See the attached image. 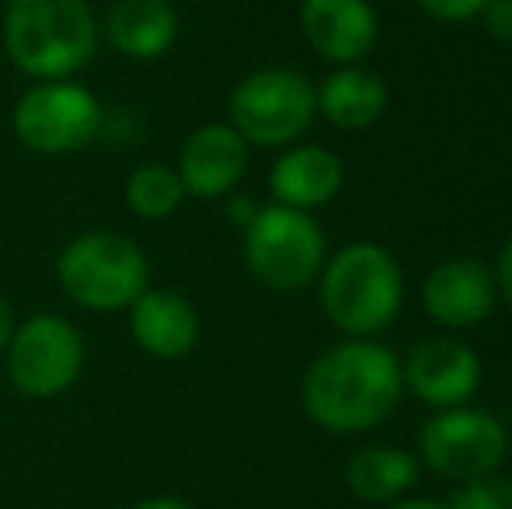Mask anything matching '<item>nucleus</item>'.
<instances>
[{"label":"nucleus","mask_w":512,"mask_h":509,"mask_svg":"<svg viewBox=\"0 0 512 509\" xmlns=\"http://www.w3.org/2000/svg\"><path fill=\"white\" fill-rule=\"evenodd\" d=\"M495 276L485 262L450 258L422 283V307L443 328H474L495 311Z\"/></svg>","instance_id":"12"},{"label":"nucleus","mask_w":512,"mask_h":509,"mask_svg":"<svg viewBox=\"0 0 512 509\" xmlns=\"http://www.w3.org/2000/svg\"><path fill=\"white\" fill-rule=\"evenodd\" d=\"M422 478V461L401 447H363L349 461L345 482L363 503H398Z\"/></svg>","instance_id":"18"},{"label":"nucleus","mask_w":512,"mask_h":509,"mask_svg":"<svg viewBox=\"0 0 512 509\" xmlns=\"http://www.w3.org/2000/svg\"><path fill=\"white\" fill-rule=\"evenodd\" d=\"M178 28L171 0H115L102 21L108 46L126 60H161L175 46Z\"/></svg>","instance_id":"16"},{"label":"nucleus","mask_w":512,"mask_h":509,"mask_svg":"<svg viewBox=\"0 0 512 509\" xmlns=\"http://www.w3.org/2000/svg\"><path fill=\"white\" fill-rule=\"evenodd\" d=\"M495 290L506 297V304H512V238L502 245V252H499V262H495Z\"/></svg>","instance_id":"24"},{"label":"nucleus","mask_w":512,"mask_h":509,"mask_svg":"<svg viewBox=\"0 0 512 509\" xmlns=\"http://www.w3.org/2000/svg\"><path fill=\"white\" fill-rule=\"evenodd\" d=\"M14 136L32 154H74L102 133L105 112L95 91L74 81H35L14 105Z\"/></svg>","instance_id":"8"},{"label":"nucleus","mask_w":512,"mask_h":509,"mask_svg":"<svg viewBox=\"0 0 512 509\" xmlns=\"http://www.w3.org/2000/svg\"><path fill=\"white\" fill-rule=\"evenodd\" d=\"M405 394L401 360L391 346L349 339L321 353L304 374L300 401L314 426L328 433H366L391 419Z\"/></svg>","instance_id":"1"},{"label":"nucleus","mask_w":512,"mask_h":509,"mask_svg":"<svg viewBox=\"0 0 512 509\" xmlns=\"http://www.w3.org/2000/svg\"><path fill=\"white\" fill-rule=\"evenodd\" d=\"M300 28L317 56L356 67L377 46V11L370 0H304Z\"/></svg>","instance_id":"13"},{"label":"nucleus","mask_w":512,"mask_h":509,"mask_svg":"<svg viewBox=\"0 0 512 509\" xmlns=\"http://www.w3.org/2000/svg\"><path fill=\"white\" fill-rule=\"evenodd\" d=\"M7 381L21 398L53 401L77 384L84 370V339L63 314H32L18 321L7 342Z\"/></svg>","instance_id":"7"},{"label":"nucleus","mask_w":512,"mask_h":509,"mask_svg":"<svg viewBox=\"0 0 512 509\" xmlns=\"http://www.w3.org/2000/svg\"><path fill=\"white\" fill-rule=\"evenodd\" d=\"M405 387L429 408H460L478 394L481 384V360L471 346L450 335H432L422 339L401 363Z\"/></svg>","instance_id":"10"},{"label":"nucleus","mask_w":512,"mask_h":509,"mask_svg":"<svg viewBox=\"0 0 512 509\" xmlns=\"http://www.w3.org/2000/svg\"><path fill=\"white\" fill-rule=\"evenodd\" d=\"M418 447H422V461L436 475L471 482L481 475H495L509 450V436L492 412L460 405L432 415L422 426Z\"/></svg>","instance_id":"9"},{"label":"nucleus","mask_w":512,"mask_h":509,"mask_svg":"<svg viewBox=\"0 0 512 509\" xmlns=\"http://www.w3.org/2000/svg\"><path fill=\"white\" fill-rule=\"evenodd\" d=\"M488 35L502 46H512V0H488L485 11H481Z\"/></svg>","instance_id":"22"},{"label":"nucleus","mask_w":512,"mask_h":509,"mask_svg":"<svg viewBox=\"0 0 512 509\" xmlns=\"http://www.w3.org/2000/svg\"><path fill=\"white\" fill-rule=\"evenodd\" d=\"M182 199V178L168 164H140L126 182V206L140 220H168L182 206Z\"/></svg>","instance_id":"19"},{"label":"nucleus","mask_w":512,"mask_h":509,"mask_svg":"<svg viewBox=\"0 0 512 509\" xmlns=\"http://www.w3.org/2000/svg\"><path fill=\"white\" fill-rule=\"evenodd\" d=\"M446 509H512V482L499 475L460 482L446 499Z\"/></svg>","instance_id":"20"},{"label":"nucleus","mask_w":512,"mask_h":509,"mask_svg":"<svg viewBox=\"0 0 512 509\" xmlns=\"http://www.w3.org/2000/svg\"><path fill=\"white\" fill-rule=\"evenodd\" d=\"M98 25L88 0H7V60L32 81H70L98 49Z\"/></svg>","instance_id":"2"},{"label":"nucleus","mask_w":512,"mask_h":509,"mask_svg":"<svg viewBox=\"0 0 512 509\" xmlns=\"http://www.w3.org/2000/svg\"><path fill=\"white\" fill-rule=\"evenodd\" d=\"M230 126L248 147H290L317 116V91L300 70H251L230 91Z\"/></svg>","instance_id":"5"},{"label":"nucleus","mask_w":512,"mask_h":509,"mask_svg":"<svg viewBox=\"0 0 512 509\" xmlns=\"http://www.w3.org/2000/svg\"><path fill=\"white\" fill-rule=\"evenodd\" d=\"M14 328H18V321H14L11 304H7V300L0 297V353H4V349H7V342H11Z\"/></svg>","instance_id":"26"},{"label":"nucleus","mask_w":512,"mask_h":509,"mask_svg":"<svg viewBox=\"0 0 512 509\" xmlns=\"http://www.w3.org/2000/svg\"><path fill=\"white\" fill-rule=\"evenodd\" d=\"M129 335L154 360H182L199 346V314L178 290H143L129 307Z\"/></svg>","instance_id":"14"},{"label":"nucleus","mask_w":512,"mask_h":509,"mask_svg":"<svg viewBox=\"0 0 512 509\" xmlns=\"http://www.w3.org/2000/svg\"><path fill=\"white\" fill-rule=\"evenodd\" d=\"M429 18L446 21V25H460V21L481 18L488 0H415Z\"/></svg>","instance_id":"21"},{"label":"nucleus","mask_w":512,"mask_h":509,"mask_svg":"<svg viewBox=\"0 0 512 509\" xmlns=\"http://www.w3.org/2000/svg\"><path fill=\"white\" fill-rule=\"evenodd\" d=\"M244 262L272 290H304L324 269V231L304 210L258 206L255 220L244 227Z\"/></svg>","instance_id":"6"},{"label":"nucleus","mask_w":512,"mask_h":509,"mask_svg":"<svg viewBox=\"0 0 512 509\" xmlns=\"http://www.w3.org/2000/svg\"><path fill=\"white\" fill-rule=\"evenodd\" d=\"M345 168L338 154L317 143H300V147L286 150L276 164H272L269 189L279 206L290 210H317V206L331 203L342 192Z\"/></svg>","instance_id":"15"},{"label":"nucleus","mask_w":512,"mask_h":509,"mask_svg":"<svg viewBox=\"0 0 512 509\" xmlns=\"http://www.w3.org/2000/svg\"><path fill=\"white\" fill-rule=\"evenodd\" d=\"M248 143L230 123H206L189 133L178 154V178L185 196L223 199L237 189L248 171Z\"/></svg>","instance_id":"11"},{"label":"nucleus","mask_w":512,"mask_h":509,"mask_svg":"<svg viewBox=\"0 0 512 509\" xmlns=\"http://www.w3.org/2000/svg\"><path fill=\"white\" fill-rule=\"evenodd\" d=\"M405 279L387 248L373 241L345 245L321 276V307L328 321L349 339H373L401 311Z\"/></svg>","instance_id":"3"},{"label":"nucleus","mask_w":512,"mask_h":509,"mask_svg":"<svg viewBox=\"0 0 512 509\" xmlns=\"http://www.w3.org/2000/svg\"><path fill=\"white\" fill-rule=\"evenodd\" d=\"M387 509H446V506L429 503V499H398V503H391Z\"/></svg>","instance_id":"27"},{"label":"nucleus","mask_w":512,"mask_h":509,"mask_svg":"<svg viewBox=\"0 0 512 509\" xmlns=\"http://www.w3.org/2000/svg\"><path fill=\"white\" fill-rule=\"evenodd\" d=\"M317 91V112L338 129H370L387 109V88L363 67H342L324 77Z\"/></svg>","instance_id":"17"},{"label":"nucleus","mask_w":512,"mask_h":509,"mask_svg":"<svg viewBox=\"0 0 512 509\" xmlns=\"http://www.w3.org/2000/svg\"><path fill=\"white\" fill-rule=\"evenodd\" d=\"M129 509H199V506L189 503V499H182V496H147V499H140V503H133Z\"/></svg>","instance_id":"25"},{"label":"nucleus","mask_w":512,"mask_h":509,"mask_svg":"<svg viewBox=\"0 0 512 509\" xmlns=\"http://www.w3.org/2000/svg\"><path fill=\"white\" fill-rule=\"evenodd\" d=\"M227 199V206H223V213H227V220L234 227H248L251 220H255V213H258V203L255 199H248V196H237V192H230V196H223Z\"/></svg>","instance_id":"23"},{"label":"nucleus","mask_w":512,"mask_h":509,"mask_svg":"<svg viewBox=\"0 0 512 509\" xmlns=\"http://www.w3.org/2000/svg\"><path fill=\"white\" fill-rule=\"evenodd\" d=\"M56 279L77 307L95 314L129 311L150 290V262L136 241L115 231L77 234L56 258Z\"/></svg>","instance_id":"4"}]
</instances>
